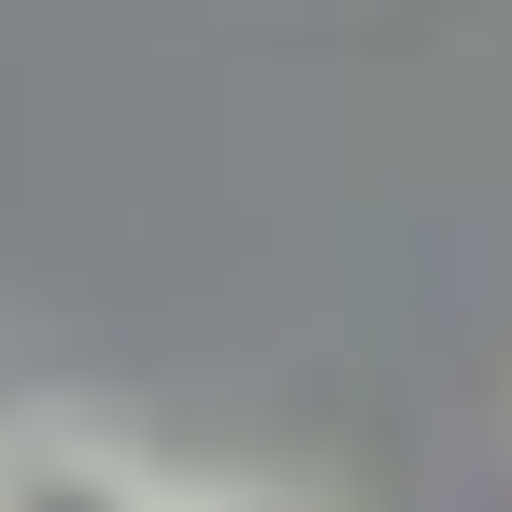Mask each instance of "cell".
Returning a JSON list of instances; mask_svg holds the SVG:
<instances>
[{"mask_svg": "<svg viewBox=\"0 0 512 512\" xmlns=\"http://www.w3.org/2000/svg\"><path fill=\"white\" fill-rule=\"evenodd\" d=\"M185 498L200 484L100 413H0V512H185Z\"/></svg>", "mask_w": 512, "mask_h": 512, "instance_id": "obj_1", "label": "cell"}, {"mask_svg": "<svg viewBox=\"0 0 512 512\" xmlns=\"http://www.w3.org/2000/svg\"><path fill=\"white\" fill-rule=\"evenodd\" d=\"M185 512H313V498H299V484H200Z\"/></svg>", "mask_w": 512, "mask_h": 512, "instance_id": "obj_2", "label": "cell"}]
</instances>
